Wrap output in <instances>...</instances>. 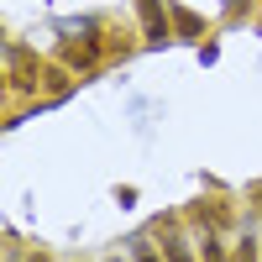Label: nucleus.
I'll return each mask as SVG.
<instances>
[{
    "label": "nucleus",
    "instance_id": "nucleus-1",
    "mask_svg": "<svg viewBox=\"0 0 262 262\" xmlns=\"http://www.w3.org/2000/svg\"><path fill=\"white\" fill-rule=\"evenodd\" d=\"M163 252H168V262H194V252H189V247L179 242V236H173V242H168Z\"/></svg>",
    "mask_w": 262,
    "mask_h": 262
},
{
    "label": "nucleus",
    "instance_id": "nucleus-2",
    "mask_svg": "<svg viewBox=\"0 0 262 262\" xmlns=\"http://www.w3.org/2000/svg\"><path fill=\"white\" fill-rule=\"evenodd\" d=\"M137 262H158V252H152V247H142V242H137Z\"/></svg>",
    "mask_w": 262,
    "mask_h": 262
}]
</instances>
